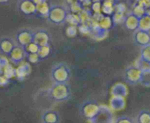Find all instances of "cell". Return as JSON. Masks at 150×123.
Returning a JSON list of instances; mask_svg holds the SVG:
<instances>
[{
    "mask_svg": "<svg viewBox=\"0 0 150 123\" xmlns=\"http://www.w3.org/2000/svg\"><path fill=\"white\" fill-rule=\"evenodd\" d=\"M141 123H150V113L149 112H142L139 117Z\"/></svg>",
    "mask_w": 150,
    "mask_h": 123,
    "instance_id": "4316f807",
    "label": "cell"
},
{
    "mask_svg": "<svg viewBox=\"0 0 150 123\" xmlns=\"http://www.w3.org/2000/svg\"><path fill=\"white\" fill-rule=\"evenodd\" d=\"M139 68L143 72H144V71H150V63L141 58L140 61H139Z\"/></svg>",
    "mask_w": 150,
    "mask_h": 123,
    "instance_id": "d4e9b609",
    "label": "cell"
},
{
    "mask_svg": "<svg viewBox=\"0 0 150 123\" xmlns=\"http://www.w3.org/2000/svg\"><path fill=\"white\" fill-rule=\"evenodd\" d=\"M26 56V53L25 52L23 47L20 45H16L14 49L11 52V53L9 55V58L10 61L15 64H19L22 63L23 58Z\"/></svg>",
    "mask_w": 150,
    "mask_h": 123,
    "instance_id": "8992f818",
    "label": "cell"
},
{
    "mask_svg": "<svg viewBox=\"0 0 150 123\" xmlns=\"http://www.w3.org/2000/svg\"><path fill=\"white\" fill-rule=\"evenodd\" d=\"M146 14L150 16V7H146Z\"/></svg>",
    "mask_w": 150,
    "mask_h": 123,
    "instance_id": "d6a6232c",
    "label": "cell"
},
{
    "mask_svg": "<svg viewBox=\"0 0 150 123\" xmlns=\"http://www.w3.org/2000/svg\"><path fill=\"white\" fill-rule=\"evenodd\" d=\"M49 10L50 7H48L46 1H44L40 4H37V13H39L40 15L48 16Z\"/></svg>",
    "mask_w": 150,
    "mask_h": 123,
    "instance_id": "5bb4252c",
    "label": "cell"
},
{
    "mask_svg": "<svg viewBox=\"0 0 150 123\" xmlns=\"http://www.w3.org/2000/svg\"><path fill=\"white\" fill-rule=\"evenodd\" d=\"M141 58L150 63V44L142 47L141 51Z\"/></svg>",
    "mask_w": 150,
    "mask_h": 123,
    "instance_id": "2e32d148",
    "label": "cell"
},
{
    "mask_svg": "<svg viewBox=\"0 0 150 123\" xmlns=\"http://www.w3.org/2000/svg\"><path fill=\"white\" fill-rule=\"evenodd\" d=\"M134 40L136 44L142 47H144L150 44V33L142 30H136L134 34Z\"/></svg>",
    "mask_w": 150,
    "mask_h": 123,
    "instance_id": "ba28073f",
    "label": "cell"
},
{
    "mask_svg": "<svg viewBox=\"0 0 150 123\" xmlns=\"http://www.w3.org/2000/svg\"><path fill=\"white\" fill-rule=\"evenodd\" d=\"M32 1H33L34 3H35V4H40V3H41V2H42V1H45V0H32Z\"/></svg>",
    "mask_w": 150,
    "mask_h": 123,
    "instance_id": "1f68e13d",
    "label": "cell"
},
{
    "mask_svg": "<svg viewBox=\"0 0 150 123\" xmlns=\"http://www.w3.org/2000/svg\"><path fill=\"white\" fill-rule=\"evenodd\" d=\"M67 13L65 9L62 6L55 5L50 7L49 13L48 15V18L51 23L54 24H61L67 19Z\"/></svg>",
    "mask_w": 150,
    "mask_h": 123,
    "instance_id": "7a4b0ae2",
    "label": "cell"
},
{
    "mask_svg": "<svg viewBox=\"0 0 150 123\" xmlns=\"http://www.w3.org/2000/svg\"><path fill=\"white\" fill-rule=\"evenodd\" d=\"M7 1H8V0H0V3H5Z\"/></svg>",
    "mask_w": 150,
    "mask_h": 123,
    "instance_id": "836d02e7",
    "label": "cell"
},
{
    "mask_svg": "<svg viewBox=\"0 0 150 123\" xmlns=\"http://www.w3.org/2000/svg\"><path fill=\"white\" fill-rule=\"evenodd\" d=\"M19 9L25 15H33L37 13V5L32 0H22L19 4Z\"/></svg>",
    "mask_w": 150,
    "mask_h": 123,
    "instance_id": "9c48e42d",
    "label": "cell"
},
{
    "mask_svg": "<svg viewBox=\"0 0 150 123\" xmlns=\"http://www.w3.org/2000/svg\"><path fill=\"white\" fill-rule=\"evenodd\" d=\"M49 53H50V48L48 45H45V46L40 48L39 52H38V55H39L40 58L42 59V58H46Z\"/></svg>",
    "mask_w": 150,
    "mask_h": 123,
    "instance_id": "7402d4cb",
    "label": "cell"
},
{
    "mask_svg": "<svg viewBox=\"0 0 150 123\" xmlns=\"http://www.w3.org/2000/svg\"><path fill=\"white\" fill-rule=\"evenodd\" d=\"M141 83L146 87H150V71H144L142 74Z\"/></svg>",
    "mask_w": 150,
    "mask_h": 123,
    "instance_id": "603a6c76",
    "label": "cell"
},
{
    "mask_svg": "<svg viewBox=\"0 0 150 123\" xmlns=\"http://www.w3.org/2000/svg\"><path fill=\"white\" fill-rule=\"evenodd\" d=\"M23 49H24L26 55L27 54H37L39 52L40 47L38 45H36L35 42H32L30 44L26 45V46H25Z\"/></svg>",
    "mask_w": 150,
    "mask_h": 123,
    "instance_id": "9a60e30c",
    "label": "cell"
},
{
    "mask_svg": "<svg viewBox=\"0 0 150 123\" xmlns=\"http://www.w3.org/2000/svg\"><path fill=\"white\" fill-rule=\"evenodd\" d=\"M133 14L140 18L141 17H142V16H144L146 14V8L144 7H143V6L139 4L133 10Z\"/></svg>",
    "mask_w": 150,
    "mask_h": 123,
    "instance_id": "44dd1931",
    "label": "cell"
},
{
    "mask_svg": "<svg viewBox=\"0 0 150 123\" xmlns=\"http://www.w3.org/2000/svg\"><path fill=\"white\" fill-rule=\"evenodd\" d=\"M8 82H9L8 79L6 78L4 75L0 76V87L6 85Z\"/></svg>",
    "mask_w": 150,
    "mask_h": 123,
    "instance_id": "f546056e",
    "label": "cell"
},
{
    "mask_svg": "<svg viewBox=\"0 0 150 123\" xmlns=\"http://www.w3.org/2000/svg\"><path fill=\"white\" fill-rule=\"evenodd\" d=\"M118 123H131L128 120H125V119H121L120 120H119Z\"/></svg>",
    "mask_w": 150,
    "mask_h": 123,
    "instance_id": "4dcf8cb0",
    "label": "cell"
},
{
    "mask_svg": "<svg viewBox=\"0 0 150 123\" xmlns=\"http://www.w3.org/2000/svg\"><path fill=\"white\" fill-rule=\"evenodd\" d=\"M51 77L56 83H66L70 77V69L64 64H57L51 69Z\"/></svg>",
    "mask_w": 150,
    "mask_h": 123,
    "instance_id": "6da1fadb",
    "label": "cell"
},
{
    "mask_svg": "<svg viewBox=\"0 0 150 123\" xmlns=\"http://www.w3.org/2000/svg\"><path fill=\"white\" fill-rule=\"evenodd\" d=\"M139 30L145 31H150V16L147 14H145L144 15L141 17L139 18Z\"/></svg>",
    "mask_w": 150,
    "mask_h": 123,
    "instance_id": "7c38bea8",
    "label": "cell"
},
{
    "mask_svg": "<svg viewBox=\"0 0 150 123\" xmlns=\"http://www.w3.org/2000/svg\"><path fill=\"white\" fill-rule=\"evenodd\" d=\"M27 68H28V65L26 64H21L18 67L17 69H16V75L18 77H23L25 75H26V73H27Z\"/></svg>",
    "mask_w": 150,
    "mask_h": 123,
    "instance_id": "ac0fdd59",
    "label": "cell"
},
{
    "mask_svg": "<svg viewBox=\"0 0 150 123\" xmlns=\"http://www.w3.org/2000/svg\"><path fill=\"white\" fill-rule=\"evenodd\" d=\"M45 120L48 123H54L57 120V116L54 113H48L45 115Z\"/></svg>",
    "mask_w": 150,
    "mask_h": 123,
    "instance_id": "83f0119b",
    "label": "cell"
},
{
    "mask_svg": "<svg viewBox=\"0 0 150 123\" xmlns=\"http://www.w3.org/2000/svg\"><path fill=\"white\" fill-rule=\"evenodd\" d=\"M113 23H114L113 20L109 16H103V18L98 22L100 29L104 31H106L108 29H109L110 28H111Z\"/></svg>",
    "mask_w": 150,
    "mask_h": 123,
    "instance_id": "4fadbf2b",
    "label": "cell"
},
{
    "mask_svg": "<svg viewBox=\"0 0 150 123\" xmlns=\"http://www.w3.org/2000/svg\"><path fill=\"white\" fill-rule=\"evenodd\" d=\"M66 20H67V21H69V23L71 24V26H76V25H78L79 23H81L79 16L78 15L74 14V13L67 15Z\"/></svg>",
    "mask_w": 150,
    "mask_h": 123,
    "instance_id": "d6986e66",
    "label": "cell"
},
{
    "mask_svg": "<svg viewBox=\"0 0 150 123\" xmlns=\"http://www.w3.org/2000/svg\"><path fill=\"white\" fill-rule=\"evenodd\" d=\"M143 71L138 67V68H127L125 72V77L127 82L131 84H136L140 82L142 80Z\"/></svg>",
    "mask_w": 150,
    "mask_h": 123,
    "instance_id": "5b68a950",
    "label": "cell"
},
{
    "mask_svg": "<svg viewBox=\"0 0 150 123\" xmlns=\"http://www.w3.org/2000/svg\"><path fill=\"white\" fill-rule=\"evenodd\" d=\"M70 10L72 13L76 14V13H80L82 11V4L80 1H76L73 4H70Z\"/></svg>",
    "mask_w": 150,
    "mask_h": 123,
    "instance_id": "cb8c5ba5",
    "label": "cell"
},
{
    "mask_svg": "<svg viewBox=\"0 0 150 123\" xmlns=\"http://www.w3.org/2000/svg\"><path fill=\"white\" fill-rule=\"evenodd\" d=\"M16 45L12 39L9 38H2L0 39V52L7 56H9Z\"/></svg>",
    "mask_w": 150,
    "mask_h": 123,
    "instance_id": "30bf717a",
    "label": "cell"
},
{
    "mask_svg": "<svg viewBox=\"0 0 150 123\" xmlns=\"http://www.w3.org/2000/svg\"><path fill=\"white\" fill-rule=\"evenodd\" d=\"M69 92L70 90L66 83H56L55 85L51 87V95L57 100H62L68 96Z\"/></svg>",
    "mask_w": 150,
    "mask_h": 123,
    "instance_id": "3957f363",
    "label": "cell"
},
{
    "mask_svg": "<svg viewBox=\"0 0 150 123\" xmlns=\"http://www.w3.org/2000/svg\"><path fill=\"white\" fill-rule=\"evenodd\" d=\"M49 41V35L45 30H39L34 32L33 42L38 45L40 48L48 45Z\"/></svg>",
    "mask_w": 150,
    "mask_h": 123,
    "instance_id": "52a82bcc",
    "label": "cell"
},
{
    "mask_svg": "<svg viewBox=\"0 0 150 123\" xmlns=\"http://www.w3.org/2000/svg\"><path fill=\"white\" fill-rule=\"evenodd\" d=\"M125 25L126 28L130 31H136L139 29V17L135 15L134 14L129 15L127 17H125Z\"/></svg>",
    "mask_w": 150,
    "mask_h": 123,
    "instance_id": "8fae6325",
    "label": "cell"
},
{
    "mask_svg": "<svg viewBox=\"0 0 150 123\" xmlns=\"http://www.w3.org/2000/svg\"><path fill=\"white\" fill-rule=\"evenodd\" d=\"M102 11L105 14L110 15L114 11V7H113V3L109 1H105L104 2L103 5L102 7Z\"/></svg>",
    "mask_w": 150,
    "mask_h": 123,
    "instance_id": "ffe728a7",
    "label": "cell"
},
{
    "mask_svg": "<svg viewBox=\"0 0 150 123\" xmlns=\"http://www.w3.org/2000/svg\"><path fill=\"white\" fill-rule=\"evenodd\" d=\"M113 22L115 23H122V22H125V17H124L122 13H116L114 14V15L112 17Z\"/></svg>",
    "mask_w": 150,
    "mask_h": 123,
    "instance_id": "484cf974",
    "label": "cell"
},
{
    "mask_svg": "<svg viewBox=\"0 0 150 123\" xmlns=\"http://www.w3.org/2000/svg\"><path fill=\"white\" fill-rule=\"evenodd\" d=\"M3 75L9 80L16 75V69H14L10 64H8L3 68Z\"/></svg>",
    "mask_w": 150,
    "mask_h": 123,
    "instance_id": "e0dca14e",
    "label": "cell"
},
{
    "mask_svg": "<svg viewBox=\"0 0 150 123\" xmlns=\"http://www.w3.org/2000/svg\"><path fill=\"white\" fill-rule=\"evenodd\" d=\"M33 32L29 30L24 29V30L21 31L16 35V39H17L18 45L24 48L25 46L33 42Z\"/></svg>",
    "mask_w": 150,
    "mask_h": 123,
    "instance_id": "277c9868",
    "label": "cell"
},
{
    "mask_svg": "<svg viewBox=\"0 0 150 123\" xmlns=\"http://www.w3.org/2000/svg\"><path fill=\"white\" fill-rule=\"evenodd\" d=\"M92 7L95 13H100V10H102V7L99 1H95L92 4Z\"/></svg>",
    "mask_w": 150,
    "mask_h": 123,
    "instance_id": "f1b7e54d",
    "label": "cell"
}]
</instances>
